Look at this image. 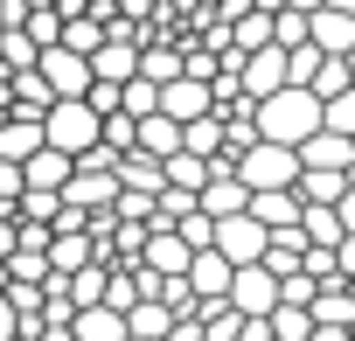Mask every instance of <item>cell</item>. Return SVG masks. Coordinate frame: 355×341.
I'll return each instance as SVG.
<instances>
[{
	"mask_svg": "<svg viewBox=\"0 0 355 341\" xmlns=\"http://www.w3.org/2000/svg\"><path fill=\"white\" fill-rule=\"evenodd\" d=\"M306 341H348V327H313Z\"/></svg>",
	"mask_w": 355,
	"mask_h": 341,
	"instance_id": "cell-35",
	"label": "cell"
},
{
	"mask_svg": "<svg viewBox=\"0 0 355 341\" xmlns=\"http://www.w3.org/2000/svg\"><path fill=\"white\" fill-rule=\"evenodd\" d=\"M35 146H42V119H21V112L0 119V160H15V167H21Z\"/></svg>",
	"mask_w": 355,
	"mask_h": 341,
	"instance_id": "cell-18",
	"label": "cell"
},
{
	"mask_svg": "<svg viewBox=\"0 0 355 341\" xmlns=\"http://www.w3.org/2000/svg\"><path fill=\"white\" fill-rule=\"evenodd\" d=\"M160 175H167V189H189V195H196V189L209 182V160H202V153H189V146H174V153L160 160Z\"/></svg>",
	"mask_w": 355,
	"mask_h": 341,
	"instance_id": "cell-19",
	"label": "cell"
},
{
	"mask_svg": "<svg viewBox=\"0 0 355 341\" xmlns=\"http://www.w3.org/2000/svg\"><path fill=\"white\" fill-rule=\"evenodd\" d=\"M279 84H286V49H279V42H265V49H251V56L237 63V91H244L251 105L272 98Z\"/></svg>",
	"mask_w": 355,
	"mask_h": 341,
	"instance_id": "cell-8",
	"label": "cell"
},
{
	"mask_svg": "<svg viewBox=\"0 0 355 341\" xmlns=\"http://www.w3.org/2000/svg\"><path fill=\"white\" fill-rule=\"evenodd\" d=\"M132 146L153 153V160H167L174 146H182V125H174L167 112H146V119H132Z\"/></svg>",
	"mask_w": 355,
	"mask_h": 341,
	"instance_id": "cell-17",
	"label": "cell"
},
{
	"mask_svg": "<svg viewBox=\"0 0 355 341\" xmlns=\"http://www.w3.org/2000/svg\"><path fill=\"white\" fill-rule=\"evenodd\" d=\"M139 77H146V84L182 77V49H174V42H153V49H139Z\"/></svg>",
	"mask_w": 355,
	"mask_h": 341,
	"instance_id": "cell-23",
	"label": "cell"
},
{
	"mask_svg": "<svg viewBox=\"0 0 355 341\" xmlns=\"http://www.w3.org/2000/svg\"><path fill=\"white\" fill-rule=\"evenodd\" d=\"M35 77L49 84V98H84V91H91V56H77V49L56 42V49L35 56Z\"/></svg>",
	"mask_w": 355,
	"mask_h": 341,
	"instance_id": "cell-5",
	"label": "cell"
},
{
	"mask_svg": "<svg viewBox=\"0 0 355 341\" xmlns=\"http://www.w3.org/2000/svg\"><path fill=\"white\" fill-rule=\"evenodd\" d=\"M334 272H341V279H355V237H341V244H334Z\"/></svg>",
	"mask_w": 355,
	"mask_h": 341,
	"instance_id": "cell-32",
	"label": "cell"
},
{
	"mask_svg": "<svg viewBox=\"0 0 355 341\" xmlns=\"http://www.w3.org/2000/svg\"><path fill=\"white\" fill-rule=\"evenodd\" d=\"M63 49H77V56H91L98 42H105V21H91V15H77V21H63V35H56Z\"/></svg>",
	"mask_w": 355,
	"mask_h": 341,
	"instance_id": "cell-25",
	"label": "cell"
},
{
	"mask_svg": "<svg viewBox=\"0 0 355 341\" xmlns=\"http://www.w3.org/2000/svg\"><path fill=\"white\" fill-rule=\"evenodd\" d=\"M265 327H272V341H306V334H313V313H306V306H286V299H279V306L265 313Z\"/></svg>",
	"mask_w": 355,
	"mask_h": 341,
	"instance_id": "cell-22",
	"label": "cell"
},
{
	"mask_svg": "<svg viewBox=\"0 0 355 341\" xmlns=\"http://www.w3.org/2000/svg\"><path fill=\"white\" fill-rule=\"evenodd\" d=\"M334 216H341V237H355V189H341V202H334Z\"/></svg>",
	"mask_w": 355,
	"mask_h": 341,
	"instance_id": "cell-33",
	"label": "cell"
},
{
	"mask_svg": "<svg viewBox=\"0 0 355 341\" xmlns=\"http://www.w3.org/2000/svg\"><path fill=\"white\" fill-rule=\"evenodd\" d=\"M70 167H77L70 153H56V146H35V153L21 160V189H63V182H70Z\"/></svg>",
	"mask_w": 355,
	"mask_h": 341,
	"instance_id": "cell-16",
	"label": "cell"
},
{
	"mask_svg": "<svg viewBox=\"0 0 355 341\" xmlns=\"http://www.w3.org/2000/svg\"><path fill=\"white\" fill-rule=\"evenodd\" d=\"M0 286H8V258H0Z\"/></svg>",
	"mask_w": 355,
	"mask_h": 341,
	"instance_id": "cell-37",
	"label": "cell"
},
{
	"mask_svg": "<svg viewBox=\"0 0 355 341\" xmlns=\"http://www.w3.org/2000/svg\"><path fill=\"white\" fill-rule=\"evenodd\" d=\"M320 125L341 132V139H355V91H334V98L320 105Z\"/></svg>",
	"mask_w": 355,
	"mask_h": 341,
	"instance_id": "cell-26",
	"label": "cell"
},
{
	"mask_svg": "<svg viewBox=\"0 0 355 341\" xmlns=\"http://www.w3.org/2000/svg\"><path fill=\"white\" fill-rule=\"evenodd\" d=\"M132 299H139V279H132V265H125V272H105V306H119V313H125Z\"/></svg>",
	"mask_w": 355,
	"mask_h": 341,
	"instance_id": "cell-29",
	"label": "cell"
},
{
	"mask_svg": "<svg viewBox=\"0 0 355 341\" xmlns=\"http://www.w3.org/2000/svg\"><path fill=\"white\" fill-rule=\"evenodd\" d=\"M91 77H98V84H125V77H139V42H132L125 28H105V42L91 49Z\"/></svg>",
	"mask_w": 355,
	"mask_h": 341,
	"instance_id": "cell-7",
	"label": "cell"
},
{
	"mask_svg": "<svg viewBox=\"0 0 355 341\" xmlns=\"http://www.w3.org/2000/svg\"><path fill=\"white\" fill-rule=\"evenodd\" d=\"M237 182H244V189H293V182H300V153L279 146V139H251V146L237 153Z\"/></svg>",
	"mask_w": 355,
	"mask_h": 341,
	"instance_id": "cell-3",
	"label": "cell"
},
{
	"mask_svg": "<svg viewBox=\"0 0 355 341\" xmlns=\"http://www.w3.org/2000/svg\"><path fill=\"white\" fill-rule=\"evenodd\" d=\"M21 334V320H15V299H8V286H0V341H15Z\"/></svg>",
	"mask_w": 355,
	"mask_h": 341,
	"instance_id": "cell-31",
	"label": "cell"
},
{
	"mask_svg": "<svg viewBox=\"0 0 355 341\" xmlns=\"http://www.w3.org/2000/svg\"><path fill=\"white\" fill-rule=\"evenodd\" d=\"M49 279H70V272H84L91 265V237L84 230H49Z\"/></svg>",
	"mask_w": 355,
	"mask_h": 341,
	"instance_id": "cell-14",
	"label": "cell"
},
{
	"mask_svg": "<svg viewBox=\"0 0 355 341\" xmlns=\"http://www.w3.org/2000/svg\"><path fill=\"white\" fill-rule=\"evenodd\" d=\"M35 56H42V49H35L21 28H0V63H8V70H35Z\"/></svg>",
	"mask_w": 355,
	"mask_h": 341,
	"instance_id": "cell-27",
	"label": "cell"
},
{
	"mask_svg": "<svg viewBox=\"0 0 355 341\" xmlns=\"http://www.w3.org/2000/svg\"><path fill=\"white\" fill-rule=\"evenodd\" d=\"M279 299H286V306H306V299H313V279H306V272H286V279H279Z\"/></svg>",
	"mask_w": 355,
	"mask_h": 341,
	"instance_id": "cell-30",
	"label": "cell"
},
{
	"mask_svg": "<svg viewBox=\"0 0 355 341\" xmlns=\"http://www.w3.org/2000/svg\"><path fill=\"white\" fill-rule=\"evenodd\" d=\"M306 91H313V98H320V105H327V98H334V91H348V56H320V70H313V77H306Z\"/></svg>",
	"mask_w": 355,
	"mask_h": 341,
	"instance_id": "cell-24",
	"label": "cell"
},
{
	"mask_svg": "<svg viewBox=\"0 0 355 341\" xmlns=\"http://www.w3.org/2000/svg\"><path fill=\"white\" fill-rule=\"evenodd\" d=\"M70 334H77V341H125V313L105 306V299H98V306H77V313H70Z\"/></svg>",
	"mask_w": 355,
	"mask_h": 341,
	"instance_id": "cell-15",
	"label": "cell"
},
{
	"mask_svg": "<svg viewBox=\"0 0 355 341\" xmlns=\"http://www.w3.org/2000/svg\"><path fill=\"white\" fill-rule=\"evenodd\" d=\"M251 125H258V139L300 146L306 132H320V98H313L306 84H279L272 98H258V105H251Z\"/></svg>",
	"mask_w": 355,
	"mask_h": 341,
	"instance_id": "cell-1",
	"label": "cell"
},
{
	"mask_svg": "<svg viewBox=\"0 0 355 341\" xmlns=\"http://www.w3.org/2000/svg\"><path fill=\"white\" fill-rule=\"evenodd\" d=\"M348 189H355V160H348Z\"/></svg>",
	"mask_w": 355,
	"mask_h": 341,
	"instance_id": "cell-38",
	"label": "cell"
},
{
	"mask_svg": "<svg viewBox=\"0 0 355 341\" xmlns=\"http://www.w3.org/2000/svg\"><path fill=\"white\" fill-rule=\"evenodd\" d=\"M272 42H279V49H300V42H306V15L279 8V15H272Z\"/></svg>",
	"mask_w": 355,
	"mask_h": 341,
	"instance_id": "cell-28",
	"label": "cell"
},
{
	"mask_svg": "<svg viewBox=\"0 0 355 341\" xmlns=\"http://www.w3.org/2000/svg\"><path fill=\"white\" fill-rule=\"evenodd\" d=\"M125 341H146V334H125Z\"/></svg>",
	"mask_w": 355,
	"mask_h": 341,
	"instance_id": "cell-40",
	"label": "cell"
},
{
	"mask_svg": "<svg viewBox=\"0 0 355 341\" xmlns=\"http://www.w3.org/2000/svg\"><path fill=\"white\" fill-rule=\"evenodd\" d=\"M167 327H174V313H167L160 299H132V306H125V334H146V341H167Z\"/></svg>",
	"mask_w": 355,
	"mask_h": 341,
	"instance_id": "cell-20",
	"label": "cell"
},
{
	"mask_svg": "<svg viewBox=\"0 0 355 341\" xmlns=\"http://www.w3.org/2000/svg\"><path fill=\"white\" fill-rule=\"evenodd\" d=\"M189 258H196V251L174 237V230H146V244H139V265H146V272H160V279H182V272H189Z\"/></svg>",
	"mask_w": 355,
	"mask_h": 341,
	"instance_id": "cell-11",
	"label": "cell"
},
{
	"mask_svg": "<svg viewBox=\"0 0 355 341\" xmlns=\"http://www.w3.org/2000/svg\"><path fill=\"white\" fill-rule=\"evenodd\" d=\"M306 42H313L320 56H348V49H355V15L313 8V15H306Z\"/></svg>",
	"mask_w": 355,
	"mask_h": 341,
	"instance_id": "cell-10",
	"label": "cell"
},
{
	"mask_svg": "<svg viewBox=\"0 0 355 341\" xmlns=\"http://www.w3.org/2000/svg\"><path fill=\"white\" fill-rule=\"evenodd\" d=\"M21 8H56V0H21Z\"/></svg>",
	"mask_w": 355,
	"mask_h": 341,
	"instance_id": "cell-36",
	"label": "cell"
},
{
	"mask_svg": "<svg viewBox=\"0 0 355 341\" xmlns=\"http://www.w3.org/2000/svg\"><path fill=\"white\" fill-rule=\"evenodd\" d=\"M265 237H272V230H265L258 216H244V209H237V216H216L209 251H223L230 265H258V258H265Z\"/></svg>",
	"mask_w": 355,
	"mask_h": 341,
	"instance_id": "cell-4",
	"label": "cell"
},
{
	"mask_svg": "<svg viewBox=\"0 0 355 341\" xmlns=\"http://www.w3.org/2000/svg\"><path fill=\"white\" fill-rule=\"evenodd\" d=\"M98 125H105V119H98L84 98H56V105L42 112V146H56V153H70V160H77V153H91V146H98Z\"/></svg>",
	"mask_w": 355,
	"mask_h": 341,
	"instance_id": "cell-2",
	"label": "cell"
},
{
	"mask_svg": "<svg viewBox=\"0 0 355 341\" xmlns=\"http://www.w3.org/2000/svg\"><path fill=\"white\" fill-rule=\"evenodd\" d=\"M160 112H167L174 125H189V119L216 112V98H209V84H202V77H167V84H160Z\"/></svg>",
	"mask_w": 355,
	"mask_h": 341,
	"instance_id": "cell-9",
	"label": "cell"
},
{
	"mask_svg": "<svg viewBox=\"0 0 355 341\" xmlns=\"http://www.w3.org/2000/svg\"><path fill=\"white\" fill-rule=\"evenodd\" d=\"M182 146H189V153H202V160H216V153H223V119H216V112L189 119V125H182Z\"/></svg>",
	"mask_w": 355,
	"mask_h": 341,
	"instance_id": "cell-21",
	"label": "cell"
},
{
	"mask_svg": "<svg viewBox=\"0 0 355 341\" xmlns=\"http://www.w3.org/2000/svg\"><path fill=\"white\" fill-rule=\"evenodd\" d=\"M237 341H272V327L265 320H237Z\"/></svg>",
	"mask_w": 355,
	"mask_h": 341,
	"instance_id": "cell-34",
	"label": "cell"
},
{
	"mask_svg": "<svg viewBox=\"0 0 355 341\" xmlns=\"http://www.w3.org/2000/svg\"><path fill=\"white\" fill-rule=\"evenodd\" d=\"M15 341H28V334H15Z\"/></svg>",
	"mask_w": 355,
	"mask_h": 341,
	"instance_id": "cell-41",
	"label": "cell"
},
{
	"mask_svg": "<svg viewBox=\"0 0 355 341\" xmlns=\"http://www.w3.org/2000/svg\"><path fill=\"white\" fill-rule=\"evenodd\" d=\"M244 216H258L265 230H286V223H300V195L293 189H251Z\"/></svg>",
	"mask_w": 355,
	"mask_h": 341,
	"instance_id": "cell-13",
	"label": "cell"
},
{
	"mask_svg": "<svg viewBox=\"0 0 355 341\" xmlns=\"http://www.w3.org/2000/svg\"><path fill=\"white\" fill-rule=\"evenodd\" d=\"M223 299H230V306H237L244 320H265V313L279 306V279H272L265 265H237V272H230V292H223Z\"/></svg>",
	"mask_w": 355,
	"mask_h": 341,
	"instance_id": "cell-6",
	"label": "cell"
},
{
	"mask_svg": "<svg viewBox=\"0 0 355 341\" xmlns=\"http://www.w3.org/2000/svg\"><path fill=\"white\" fill-rule=\"evenodd\" d=\"M91 8H112V0H91Z\"/></svg>",
	"mask_w": 355,
	"mask_h": 341,
	"instance_id": "cell-39",
	"label": "cell"
},
{
	"mask_svg": "<svg viewBox=\"0 0 355 341\" xmlns=\"http://www.w3.org/2000/svg\"><path fill=\"white\" fill-rule=\"evenodd\" d=\"M230 272H237V265H230L223 251H196L182 279H189V292H196V299H223V292H230Z\"/></svg>",
	"mask_w": 355,
	"mask_h": 341,
	"instance_id": "cell-12",
	"label": "cell"
}]
</instances>
